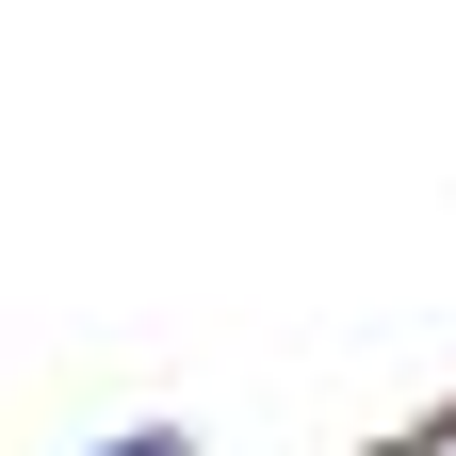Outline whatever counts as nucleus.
<instances>
[{
    "label": "nucleus",
    "instance_id": "1",
    "mask_svg": "<svg viewBox=\"0 0 456 456\" xmlns=\"http://www.w3.org/2000/svg\"><path fill=\"white\" fill-rule=\"evenodd\" d=\"M98 456H196V440L180 424H131V440H98Z\"/></svg>",
    "mask_w": 456,
    "mask_h": 456
}]
</instances>
